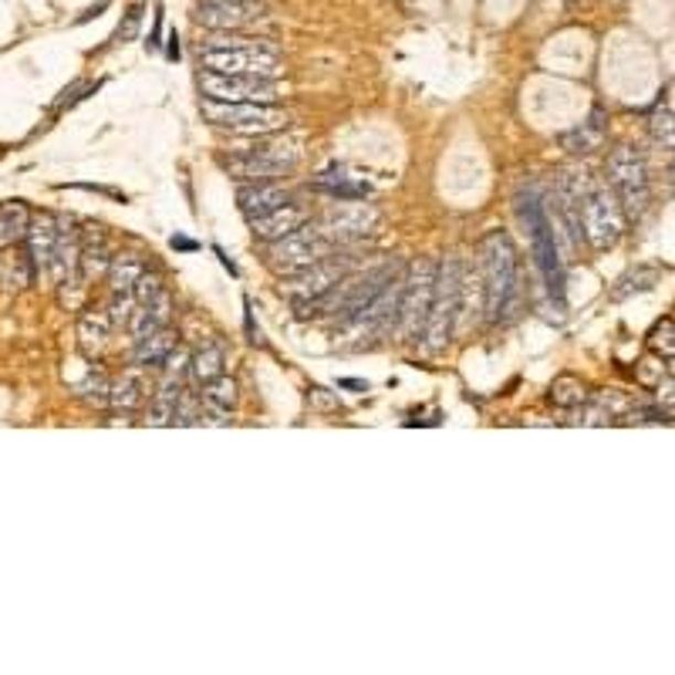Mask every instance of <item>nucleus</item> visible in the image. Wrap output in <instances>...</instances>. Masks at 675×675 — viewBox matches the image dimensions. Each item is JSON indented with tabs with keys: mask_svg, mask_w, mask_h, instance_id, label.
<instances>
[{
	"mask_svg": "<svg viewBox=\"0 0 675 675\" xmlns=\"http://www.w3.org/2000/svg\"><path fill=\"white\" fill-rule=\"evenodd\" d=\"M483 304L490 324H506L521 308V260L503 231L483 237Z\"/></svg>",
	"mask_w": 675,
	"mask_h": 675,
	"instance_id": "nucleus-1",
	"label": "nucleus"
},
{
	"mask_svg": "<svg viewBox=\"0 0 675 675\" xmlns=\"http://www.w3.org/2000/svg\"><path fill=\"white\" fill-rule=\"evenodd\" d=\"M200 68L203 72H223V75H257V78H277L280 75V54L274 44L244 38L237 31H213L200 44Z\"/></svg>",
	"mask_w": 675,
	"mask_h": 675,
	"instance_id": "nucleus-2",
	"label": "nucleus"
},
{
	"mask_svg": "<svg viewBox=\"0 0 675 675\" xmlns=\"http://www.w3.org/2000/svg\"><path fill=\"white\" fill-rule=\"evenodd\" d=\"M463 260L460 257H446L436 270V294L429 308V321L422 331V342L432 355H439L449 342H453L457 321L463 314Z\"/></svg>",
	"mask_w": 675,
	"mask_h": 675,
	"instance_id": "nucleus-3",
	"label": "nucleus"
},
{
	"mask_svg": "<svg viewBox=\"0 0 675 675\" xmlns=\"http://www.w3.org/2000/svg\"><path fill=\"white\" fill-rule=\"evenodd\" d=\"M298 162H301V139L270 132L257 149L227 159V169H231L234 176H240V180L260 183V180H280V176H288Z\"/></svg>",
	"mask_w": 675,
	"mask_h": 675,
	"instance_id": "nucleus-4",
	"label": "nucleus"
},
{
	"mask_svg": "<svg viewBox=\"0 0 675 675\" xmlns=\"http://www.w3.org/2000/svg\"><path fill=\"white\" fill-rule=\"evenodd\" d=\"M203 116L237 136H270L288 129V111L277 105H260V101H210L203 98Z\"/></svg>",
	"mask_w": 675,
	"mask_h": 675,
	"instance_id": "nucleus-5",
	"label": "nucleus"
},
{
	"mask_svg": "<svg viewBox=\"0 0 675 675\" xmlns=\"http://www.w3.org/2000/svg\"><path fill=\"white\" fill-rule=\"evenodd\" d=\"M331 250H334V244L318 231V223L308 219L301 231H294V234H288V237H280V240L267 244L264 260H267V267H270L277 277H298V274H304L308 267H314L318 260H324Z\"/></svg>",
	"mask_w": 675,
	"mask_h": 675,
	"instance_id": "nucleus-6",
	"label": "nucleus"
},
{
	"mask_svg": "<svg viewBox=\"0 0 675 675\" xmlns=\"http://www.w3.org/2000/svg\"><path fill=\"white\" fill-rule=\"evenodd\" d=\"M436 270L439 267L422 257L403 277V301H399V321H396V334L403 342H419L426 331L432 294H436Z\"/></svg>",
	"mask_w": 675,
	"mask_h": 675,
	"instance_id": "nucleus-7",
	"label": "nucleus"
},
{
	"mask_svg": "<svg viewBox=\"0 0 675 675\" xmlns=\"http://www.w3.org/2000/svg\"><path fill=\"white\" fill-rule=\"evenodd\" d=\"M521 216L527 223V234H531V247L537 257V267L547 280V291L550 298H557V304L565 301V274H560V257H557V240H554V227H550V216L540 203L537 193H527L521 200Z\"/></svg>",
	"mask_w": 675,
	"mask_h": 675,
	"instance_id": "nucleus-8",
	"label": "nucleus"
},
{
	"mask_svg": "<svg viewBox=\"0 0 675 675\" xmlns=\"http://www.w3.org/2000/svg\"><path fill=\"white\" fill-rule=\"evenodd\" d=\"M608 180H611V190L622 203V210L629 216H639L645 206H649V169H645V159L639 149L632 146H618L611 156H608Z\"/></svg>",
	"mask_w": 675,
	"mask_h": 675,
	"instance_id": "nucleus-9",
	"label": "nucleus"
},
{
	"mask_svg": "<svg viewBox=\"0 0 675 675\" xmlns=\"http://www.w3.org/2000/svg\"><path fill=\"white\" fill-rule=\"evenodd\" d=\"M378 210L365 200H338L321 219L318 231L334 244V247H355L365 237L378 231Z\"/></svg>",
	"mask_w": 675,
	"mask_h": 675,
	"instance_id": "nucleus-10",
	"label": "nucleus"
},
{
	"mask_svg": "<svg viewBox=\"0 0 675 675\" xmlns=\"http://www.w3.org/2000/svg\"><path fill=\"white\" fill-rule=\"evenodd\" d=\"M581 234L594 250H611L625 234V210L614 193L591 190L581 200Z\"/></svg>",
	"mask_w": 675,
	"mask_h": 675,
	"instance_id": "nucleus-11",
	"label": "nucleus"
},
{
	"mask_svg": "<svg viewBox=\"0 0 675 675\" xmlns=\"http://www.w3.org/2000/svg\"><path fill=\"white\" fill-rule=\"evenodd\" d=\"M200 95L210 101H260L274 105L280 88L274 78H257V75H223V72H200L196 78Z\"/></svg>",
	"mask_w": 675,
	"mask_h": 675,
	"instance_id": "nucleus-12",
	"label": "nucleus"
},
{
	"mask_svg": "<svg viewBox=\"0 0 675 675\" xmlns=\"http://www.w3.org/2000/svg\"><path fill=\"white\" fill-rule=\"evenodd\" d=\"M267 14V0H196L193 18L206 31H244Z\"/></svg>",
	"mask_w": 675,
	"mask_h": 675,
	"instance_id": "nucleus-13",
	"label": "nucleus"
},
{
	"mask_svg": "<svg viewBox=\"0 0 675 675\" xmlns=\"http://www.w3.org/2000/svg\"><path fill=\"white\" fill-rule=\"evenodd\" d=\"M399 301H403V274L392 277L388 285L372 298V304H368L355 321H349L345 328L355 331L358 338H378V334L396 331V321H399Z\"/></svg>",
	"mask_w": 675,
	"mask_h": 675,
	"instance_id": "nucleus-14",
	"label": "nucleus"
},
{
	"mask_svg": "<svg viewBox=\"0 0 675 675\" xmlns=\"http://www.w3.org/2000/svg\"><path fill=\"white\" fill-rule=\"evenodd\" d=\"M352 274V260L349 257H334V250L318 260L314 267H308L304 274L291 277L294 285H291V301L294 304H304V301H314L321 294H328L334 285H342V280Z\"/></svg>",
	"mask_w": 675,
	"mask_h": 675,
	"instance_id": "nucleus-15",
	"label": "nucleus"
},
{
	"mask_svg": "<svg viewBox=\"0 0 675 675\" xmlns=\"http://www.w3.org/2000/svg\"><path fill=\"white\" fill-rule=\"evenodd\" d=\"M75 227H78L75 219L58 216V240H54V254L47 267L54 285H68V280L82 277V234Z\"/></svg>",
	"mask_w": 675,
	"mask_h": 675,
	"instance_id": "nucleus-16",
	"label": "nucleus"
},
{
	"mask_svg": "<svg viewBox=\"0 0 675 675\" xmlns=\"http://www.w3.org/2000/svg\"><path fill=\"white\" fill-rule=\"evenodd\" d=\"M308 219H311V213H308L304 206L285 203V206H277V210H270V213H264V216H254V219H250V234H254L257 240H264V244H274V240H280V237H288V234L301 231Z\"/></svg>",
	"mask_w": 675,
	"mask_h": 675,
	"instance_id": "nucleus-17",
	"label": "nucleus"
},
{
	"mask_svg": "<svg viewBox=\"0 0 675 675\" xmlns=\"http://www.w3.org/2000/svg\"><path fill=\"white\" fill-rule=\"evenodd\" d=\"M24 240H28V264H31V274H44V270L51 267L54 240H58V216H51V213L31 216Z\"/></svg>",
	"mask_w": 675,
	"mask_h": 675,
	"instance_id": "nucleus-18",
	"label": "nucleus"
},
{
	"mask_svg": "<svg viewBox=\"0 0 675 675\" xmlns=\"http://www.w3.org/2000/svg\"><path fill=\"white\" fill-rule=\"evenodd\" d=\"M291 203V190L285 183H277V180H260V183H250L240 190V210L247 213V219L254 216H264L277 206H285Z\"/></svg>",
	"mask_w": 675,
	"mask_h": 675,
	"instance_id": "nucleus-19",
	"label": "nucleus"
},
{
	"mask_svg": "<svg viewBox=\"0 0 675 675\" xmlns=\"http://www.w3.org/2000/svg\"><path fill=\"white\" fill-rule=\"evenodd\" d=\"M200 399H203L206 413L213 416V426H227L234 409H237V399H240L237 396V382L231 375H219L210 385H203Z\"/></svg>",
	"mask_w": 675,
	"mask_h": 675,
	"instance_id": "nucleus-20",
	"label": "nucleus"
},
{
	"mask_svg": "<svg viewBox=\"0 0 675 675\" xmlns=\"http://www.w3.org/2000/svg\"><path fill=\"white\" fill-rule=\"evenodd\" d=\"M169 314H173V298H169V291H162L159 298H152L149 304H139L129 318V334L136 338V342H142V338H149L152 331L165 328L169 324Z\"/></svg>",
	"mask_w": 675,
	"mask_h": 675,
	"instance_id": "nucleus-21",
	"label": "nucleus"
},
{
	"mask_svg": "<svg viewBox=\"0 0 675 675\" xmlns=\"http://www.w3.org/2000/svg\"><path fill=\"white\" fill-rule=\"evenodd\" d=\"M111 244H108V234L101 227H88L82 234V277L85 280H95L98 274H108L111 267Z\"/></svg>",
	"mask_w": 675,
	"mask_h": 675,
	"instance_id": "nucleus-22",
	"label": "nucleus"
},
{
	"mask_svg": "<svg viewBox=\"0 0 675 675\" xmlns=\"http://www.w3.org/2000/svg\"><path fill=\"white\" fill-rule=\"evenodd\" d=\"M180 396H183V382H180L176 372H169L165 382L159 385V392L152 396L149 409H146V422H149V426H173Z\"/></svg>",
	"mask_w": 675,
	"mask_h": 675,
	"instance_id": "nucleus-23",
	"label": "nucleus"
},
{
	"mask_svg": "<svg viewBox=\"0 0 675 675\" xmlns=\"http://www.w3.org/2000/svg\"><path fill=\"white\" fill-rule=\"evenodd\" d=\"M176 331L159 328L152 331L149 338H142V342H136V368H162L169 362V355L176 352Z\"/></svg>",
	"mask_w": 675,
	"mask_h": 675,
	"instance_id": "nucleus-24",
	"label": "nucleus"
},
{
	"mask_svg": "<svg viewBox=\"0 0 675 675\" xmlns=\"http://www.w3.org/2000/svg\"><path fill=\"white\" fill-rule=\"evenodd\" d=\"M28 223H31V210L24 200L0 203V247H11V244L24 240Z\"/></svg>",
	"mask_w": 675,
	"mask_h": 675,
	"instance_id": "nucleus-25",
	"label": "nucleus"
},
{
	"mask_svg": "<svg viewBox=\"0 0 675 675\" xmlns=\"http://www.w3.org/2000/svg\"><path fill=\"white\" fill-rule=\"evenodd\" d=\"M142 274H146L142 257H136V254H116V257H111V267H108L111 294H132V288L139 285Z\"/></svg>",
	"mask_w": 675,
	"mask_h": 675,
	"instance_id": "nucleus-26",
	"label": "nucleus"
},
{
	"mask_svg": "<svg viewBox=\"0 0 675 675\" xmlns=\"http://www.w3.org/2000/svg\"><path fill=\"white\" fill-rule=\"evenodd\" d=\"M223 365H227V352H223V345L210 342L190 358V378L203 388V385H210L213 378L223 375Z\"/></svg>",
	"mask_w": 675,
	"mask_h": 675,
	"instance_id": "nucleus-27",
	"label": "nucleus"
},
{
	"mask_svg": "<svg viewBox=\"0 0 675 675\" xmlns=\"http://www.w3.org/2000/svg\"><path fill=\"white\" fill-rule=\"evenodd\" d=\"M146 399V382L139 372H129L122 375L119 382H111V392H108V406L111 409H119V413H132L139 409Z\"/></svg>",
	"mask_w": 675,
	"mask_h": 675,
	"instance_id": "nucleus-28",
	"label": "nucleus"
},
{
	"mask_svg": "<svg viewBox=\"0 0 675 675\" xmlns=\"http://www.w3.org/2000/svg\"><path fill=\"white\" fill-rule=\"evenodd\" d=\"M111 328H119V324L111 321L108 308H105V311H95V314H85V318L78 321L82 349H85L88 355H92V352H101V349H105V342H108V334H111Z\"/></svg>",
	"mask_w": 675,
	"mask_h": 675,
	"instance_id": "nucleus-29",
	"label": "nucleus"
},
{
	"mask_svg": "<svg viewBox=\"0 0 675 675\" xmlns=\"http://www.w3.org/2000/svg\"><path fill=\"white\" fill-rule=\"evenodd\" d=\"M588 399H591V392L578 375H557L550 382V403L557 409H581Z\"/></svg>",
	"mask_w": 675,
	"mask_h": 675,
	"instance_id": "nucleus-30",
	"label": "nucleus"
},
{
	"mask_svg": "<svg viewBox=\"0 0 675 675\" xmlns=\"http://www.w3.org/2000/svg\"><path fill=\"white\" fill-rule=\"evenodd\" d=\"M601 142H604V126H601L598 116H594L591 122H585L581 129H575V132L565 136V149H568V152H578V156L601 149Z\"/></svg>",
	"mask_w": 675,
	"mask_h": 675,
	"instance_id": "nucleus-31",
	"label": "nucleus"
},
{
	"mask_svg": "<svg viewBox=\"0 0 675 675\" xmlns=\"http://www.w3.org/2000/svg\"><path fill=\"white\" fill-rule=\"evenodd\" d=\"M652 129V139L662 146V149H675V116L668 108H655V116L649 122Z\"/></svg>",
	"mask_w": 675,
	"mask_h": 675,
	"instance_id": "nucleus-32",
	"label": "nucleus"
},
{
	"mask_svg": "<svg viewBox=\"0 0 675 675\" xmlns=\"http://www.w3.org/2000/svg\"><path fill=\"white\" fill-rule=\"evenodd\" d=\"M649 342H652V349L662 355V358H675V321L668 318V321H658L655 328H652V334H649Z\"/></svg>",
	"mask_w": 675,
	"mask_h": 675,
	"instance_id": "nucleus-33",
	"label": "nucleus"
},
{
	"mask_svg": "<svg viewBox=\"0 0 675 675\" xmlns=\"http://www.w3.org/2000/svg\"><path fill=\"white\" fill-rule=\"evenodd\" d=\"M108 392H111V382L101 378V375H88V378L78 385V396L88 399L92 406H108Z\"/></svg>",
	"mask_w": 675,
	"mask_h": 675,
	"instance_id": "nucleus-34",
	"label": "nucleus"
},
{
	"mask_svg": "<svg viewBox=\"0 0 675 675\" xmlns=\"http://www.w3.org/2000/svg\"><path fill=\"white\" fill-rule=\"evenodd\" d=\"M162 291H165L162 277H159V274H149V270H146V274L139 277V285L132 288V298H136V304H149V301H152V298H159Z\"/></svg>",
	"mask_w": 675,
	"mask_h": 675,
	"instance_id": "nucleus-35",
	"label": "nucleus"
},
{
	"mask_svg": "<svg viewBox=\"0 0 675 675\" xmlns=\"http://www.w3.org/2000/svg\"><path fill=\"white\" fill-rule=\"evenodd\" d=\"M655 403H658L665 413L675 409V375H665V378L655 382Z\"/></svg>",
	"mask_w": 675,
	"mask_h": 675,
	"instance_id": "nucleus-36",
	"label": "nucleus"
},
{
	"mask_svg": "<svg viewBox=\"0 0 675 675\" xmlns=\"http://www.w3.org/2000/svg\"><path fill=\"white\" fill-rule=\"evenodd\" d=\"M668 375V368L658 362V358H642V368H639V382L642 385H655L658 378H665Z\"/></svg>",
	"mask_w": 675,
	"mask_h": 675,
	"instance_id": "nucleus-37",
	"label": "nucleus"
},
{
	"mask_svg": "<svg viewBox=\"0 0 675 675\" xmlns=\"http://www.w3.org/2000/svg\"><path fill=\"white\" fill-rule=\"evenodd\" d=\"M342 385H345V388H368V385H365V382H355V378H345V382H342Z\"/></svg>",
	"mask_w": 675,
	"mask_h": 675,
	"instance_id": "nucleus-38",
	"label": "nucleus"
},
{
	"mask_svg": "<svg viewBox=\"0 0 675 675\" xmlns=\"http://www.w3.org/2000/svg\"><path fill=\"white\" fill-rule=\"evenodd\" d=\"M668 375H675V358H672V365H668Z\"/></svg>",
	"mask_w": 675,
	"mask_h": 675,
	"instance_id": "nucleus-39",
	"label": "nucleus"
}]
</instances>
